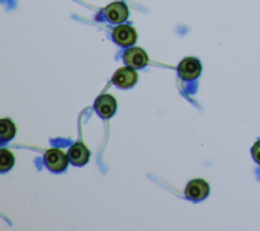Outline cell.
<instances>
[{"mask_svg": "<svg viewBox=\"0 0 260 231\" xmlns=\"http://www.w3.org/2000/svg\"><path fill=\"white\" fill-rule=\"evenodd\" d=\"M45 164L53 172H62L67 168L68 157L59 149H50L45 154Z\"/></svg>", "mask_w": 260, "mask_h": 231, "instance_id": "cell-1", "label": "cell"}, {"mask_svg": "<svg viewBox=\"0 0 260 231\" xmlns=\"http://www.w3.org/2000/svg\"><path fill=\"white\" fill-rule=\"evenodd\" d=\"M178 71L180 76L184 80H193L198 77L201 71V64L198 59L193 57H188L183 59L179 66Z\"/></svg>", "mask_w": 260, "mask_h": 231, "instance_id": "cell-2", "label": "cell"}, {"mask_svg": "<svg viewBox=\"0 0 260 231\" xmlns=\"http://www.w3.org/2000/svg\"><path fill=\"white\" fill-rule=\"evenodd\" d=\"M112 80L117 86L128 89L136 83L137 73L131 66L121 67L115 72Z\"/></svg>", "mask_w": 260, "mask_h": 231, "instance_id": "cell-3", "label": "cell"}, {"mask_svg": "<svg viewBox=\"0 0 260 231\" xmlns=\"http://www.w3.org/2000/svg\"><path fill=\"white\" fill-rule=\"evenodd\" d=\"M107 19L112 23H121L125 21L129 15L128 7L124 2H113L107 6L105 10Z\"/></svg>", "mask_w": 260, "mask_h": 231, "instance_id": "cell-4", "label": "cell"}, {"mask_svg": "<svg viewBox=\"0 0 260 231\" xmlns=\"http://www.w3.org/2000/svg\"><path fill=\"white\" fill-rule=\"evenodd\" d=\"M209 193V185L203 179H193L186 187V195L188 198L198 201L204 199Z\"/></svg>", "mask_w": 260, "mask_h": 231, "instance_id": "cell-5", "label": "cell"}, {"mask_svg": "<svg viewBox=\"0 0 260 231\" xmlns=\"http://www.w3.org/2000/svg\"><path fill=\"white\" fill-rule=\"evenodd\" d=\"M136 32L135 30L127 24H122L117 26L113 31V39L114 41L123 47H128L131 46L135 43L136 41Z\"/></svg>", "mask_w": 260, "mask_h": 231, "instance_id": "cell-6", "label": "cell"}, {"mask_svg": "<svg viewBox=\"0 0 260 231\" xmlns=\"http://www.w3.org/2000/svg\"><path fill=\"white\" fill-rule=\"evenodd\" d=\"M94 107L100 116L103 118H110L116 112V99L111 95H102L96 99Z\"/></svg>", "mask_w": 260, "mask_h": 231, "instance_id": "cell-7", "label": "cell"}, {"mask_svg": "<svg viewBox=\"0 0 260 231\" xmlns=\"http://www.w3.org/2000/svg\"><path fill=\"white\" fill-rule=\"evenodd\" d=\"M124 60L126 64L133 68H141L148 62L146 53L140 48H130L124 54Z\"/></svg>", "mask_w": 260, "mask_h": 231, "instance_id": "cell-8", "label": "cell"}, {"mask_svg": "<svg viewBox=\"0 0 260 231\" xmlns=\"http://www.w3.org/2000/svg\"><path fill=\"white\" fill-rule=\"evenodd\" d=\"M68 159L75 166H82L89 159V151L82 142H76L68 151Z\"/></svg>", "mask_w": 260, "mask_h": 231, "instance_id": "cell-9", "label": "cell"}, {"mask_svg": "<svg viewBox=\"0 0 260 231\" xmlns=\"http://www.w3.org/2000/svg\"><path fill=\"white\" fill-rule=\"evenodd\" d=\"M15 125L10 119H1L0 121V134L2 140H9L15 134Z\"/></svg>", "mask_w": 260, "mask_h": 231, "instance_id": "cell-10", "label": "cell"}, {"mask_svg": "<svg viewBox=\"0 0 260 231\" xmlns=\"http://www.w3.org/2000/svg\"><path fill=\"white\" fill-rule=\"evenodd\" d=\"M14 164V157L11 154L10 151L5 150V149H1L0 150V168L1 171H7L9 170Z\"/></svg>", "mask_w": 260, "mask_h": 231, "instance_id": "cell-11", "label": "cell"}, {"mask_svg": "<svg viewBox=\"0 0 260 231\" xmlns=\"http://www.w3.org/2000/svg\"><path fill=\"white\" fill-rule=\"evenodd\" d=\"M252 155L254 160L260 164V140H258L252 148Z\"/></svg>", "mask_w": 260, "mask_h": 231, "instance_id": "cell-12", "label": "cell"}]
</instances>
